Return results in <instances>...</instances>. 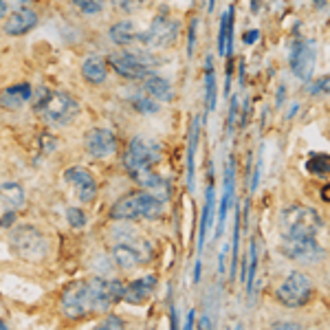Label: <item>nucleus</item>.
I'll return each instance as SVG.
<instances>
[{"label": "nucleus", "instance_id": "49530a36", "mask_svg": "<svg viewBox=\"0 0 330 330\" xmlns=\"http://www.w3.org/2000/svg\"><path fill=\"white\" fill-rule=\"evenodd\" d=\"M273 328H300L297 323H275Z\"/></svg>", "mask_w": 330, "mask_h": 330}, {"label": "nucleus", "instance_id": "a18cd8bd", "mask_svg": "<svg viewBox=\"0 0 330 330\" xmlns=\"http://www.w3.org/2000/svg\"><path fill=\"white\" fill-rule=\"evenodd\" d=\"M7 11H9V9H7V3H5V0H0V20L7 16Z\"/></svg>", "mask_w": 330, "mask_h": 330}, {"label": "nucleus", "instance_id": "ddd939ff", "mask_svg": "<svg viewBox=\"0 0 330 330\" xmlns=\"http://www.w3.org/2000/svg\"><path fill=\"white\" fill-rule=\"evenodd\" d=\"M64 178L73 185V189H75V194L82 203H92V198L97 196V181L82 165H71L64 172Z\"/></svg>", "mask_w": 330, "mask_h": 330}, {"label": "nucleus", "instance_id": "f704fd0d", "mask_svg": "<svg viewBox=\"0 0 330 330\" xmlns=\"http://www.w3.org/2000/svg\"><path fill=\"white\" fill-rule=\"evenodd\" d=\"M132 104H135V108L139 112H158V104L154 102V99H145V97H137V99H132Z\"/></svg>", "mask_w": 330, "mask_h": 330}, {"label": "nucleus", "instance_id": "72a5a7b5", "mask_svg": "<svg viewBox=\"0 0 330 330\" xmlns=\"http://www.w3.org/2000/svg\"><path fill=\"white\" fill-rule=\"evenodd\" d=\"M112 7L117 11H123V13H130V11H137L145 5V0H110Z\"/></svg>", "mask_w": 330, "mask_h": 330}, {"label": "nucleus", "instance_id": "09e8293b", "mask_svg": "<svg viewBox=\"0 0 330 330\" xmlns=\"http://www.w3.org/2000/svg\"><path fill=\"white\" fill-rule=\"evenodd\" d=\"M24 3H26V0H24Z\"/></svg>", "mask_w": 330, "mask_h": 330}, {"label": "nucleus", "instance_id": "5701e85b", "mask_svg": "<svg viewBox=\"0 0 330 330\" xmlns=\"http://www.w3.org/2000/svg\"><path fill=\"white\" fill-rule=\"evenodd\" d=\"M24 205V189L20 183L0 185V207L5 211H18Z\"/></svg>", "mask_w": 330, "mask_h": 330}, {"label": "nucleus", "instance_id": "cd10ccee", "mask_svg": "<svg viewBox=\"0 0 330 330\" xmlns=\"http://www.w3.org/2000/svg\"><path fill=\"white\" fill-rule=\"evenodd\" d=\"M255 273H257V244H255L253 238H251V242H249V269L244 271V275H247V295H249V300H251V295H253Z\"/></svg>", "mask_w": 330, "mask_h": 330}, {"label": "nucleus", "instance_id": "c756f323", "mask_svg": "<svg viewBox=\"0 0 330 330\" xmlns=\"http://www.w3.org/2000/svg\"><path fill=\"white\" fill-rule=\"evenodd\" d=\"M330 168V158L328 154H315L306 161V170L313 172V174H326Z\"/></svg>", "mask_w": 330, "mask_h": 330}, {"label": "nucleus", "instance_id": "dca6fc26", "mask_svg": "<svg viewBox=\"0 0 330 330\" xmlns=\"http://www.w3.org/2000/svg\"><path fill=\"white\" fill-rule=\"evenodd\" d=\"M38 24V13L29 9V7H20L18 11H13L9 18L5 20L3 24V31L7 33V36H24V33H29L31 29H36Z\"/></svg>", "mask_w": 330, "mask_h": 330}, {"label": "nucleus", "instance_id": "37998d69", "mask_svg": "<svg viewBox=\"0 0 330 330\" xmlns=\"http://www.w3.org/2000/svg\"><path fill=\"white\" fill-rule=\"evenodd\" d=\"M185 328H194V310L187 313V321H185Z\"/></svg>", "mask_w": 330, "mask_h": 330}, {"label": "nucleus", "instance_id": "f03ea898", "mask_svg": "<svg viewBox=\"0 0 330 330\" xmlns=\"http://www.w3.org/2000/svg\"><path fill=\"white\" fill-rule=\"evenodd\" d=\"M42 99H38L36 104V110L40 112V117L44 119L46 123L51 125H69L77 119L79 115V102L73 95L64 90H57V92H49L46 88L40 90Z\"/></svg>", "mask_w": 330, "mask_h": 330}, {"label": "nucleus", "instance_id": "f3484780", "mask_svg": "<svg viewBox=\"0 0 330 330\" xmlns=\"http://www.w3.org/2000/svg\"><path fill=\"white\" fill-rule=\"evenodd\" d=\"M236 187V163L234 158H229L227 163V170H224V194H222V201H220V209H218V229H216V236L222 234L224 229V222H227V211L234 203V189Z\"/></svg>", "mask_w": 330, "mask_h": 330}, {"label": "nucleus", "instance_id": "9d476101", "mask_svg": "<svg viewBox=\"0 0 330 330\" xmlns=\"http://www.w3.org/2000/svg\"><path fill=\"white\" fill-rule=\"evenodd\" d=\"M86 154L92 158H108L117 152V137L112 130L106 128H92L84 137Z\"/></svg>", "mask_w": 330, "mask_h": 330}, {"label": "nucleus", "instance_id": "2f4dec72", "mask_svg": "<svg viewBox=\"0 0 330 330\" xmlns=\"http://www.w3.org/2000/svg\"><path fill=\"white\" fill-rule=\"evenodd\" d=\"M66 220H69L73 229H82L86 224V214L79 207H69L66 209Z\"/></svg>", "mask_w": 330, "mask_h": 330}, {"label": "nucleus", "instance_id": "a878e982", "mask_svg": "<svg viewBox=\"0 0 330 330\" xmlns=\"http://www.w3.org/2000/svg\"><path fill=\"white\" fill-rule=\"evenodd\" d=\"M214 185L209 183L207 187V198H205V209L201 216V234H198V255L203 253V244H205V234H207V227L211 222V214H214Z\"/></svg>", "mask_w": 330, "mask_h": 330}, {"label": "nucleus", "instance_id": "1a4fd4ad", "mask_svg": "<svg viewBox=\"0 0 330 330\" xmlns=\"http://www.w3.org/2000/svg\"><path fill=\"white\" fill-rule=\"evenodd\" d=\"M62 313L66 319H82L90 313L86 282H75L62 293Z\"/></svg>", "mask_w": 330, "mask_h": 330}, {"label": "nucleus", "instance_id": "a211bd4d", "mask_svg": "<svg viewBox=\"0 0 330 330\" xmlns=\"http://www.w3.org/2000/svg\"><path fill=\"white\" fill-rule=\"evenodd\" d=\"M132 178L141 185V187L145 191H150L152 196H156V198H161V201L165 203L170 198V183L168 181H163V176H158L154 174L150 168H143V170H139L132 174Z\"/></svg>", "mask_w": 330, "mask_h": 330}, {"label": "nucleus", "instance_id": "412c9836", "mask_svg": "<svg viewBox=\"0 0 330 330\" xmlns=\"http://www.w3.org/2000/svg\"><path fill=\"white\" fill-rule=\"evenodd\" d=\"M143 90L148 92L152 99H156V102H172V99H174V88H172V84L165 77L152 75V73L148 77H143Z\"/></svg>", "mask_w": 330, "mask_h": 330}, {"label": "nucleus", "instance_id": "393cba45", "mask_svg": "<svg viewBox=\"0 0 330 330\" xmlns=\"http://www.w3.org/2000/svg\"><path fill=\"white\" fill-rule=\"evenodd\" d=\"M205 95H207V110H216L218 88H216V73H214V57H205Z\"/></svg>", "mask_w": 330, "mask_h": 330}, {"label": "nucleus", "instance_id": "7ed1b4c3", "mask_svg": "<svg viewBox=\"0 0 330 330\" xmlns=\"http://www.w3.org/2000/svg\"><path fill=\"white\" fill-rule=\"evenodd\" d=\"M321 227V216L306 205H290L282 211V238H317Z\"/></svg>", "mask_w": 330, "mask_h": 330}, {"label": "nucleus", "instance_id": "423d86ee", "mask_svg": "<svg viewBox=\"0 0 330 330\" xmlns=\"http://www.w3.org/2000/svg\"><path fill=\"white\" fill-rule=\"evenodd\" d=\"M313 295H315V284L302 271H293L275 290V297L280 300V304H284L288 308L306 306L313 300Z\"/></svg>", "mask_w": 330, "mask_h": 330}, {"label": "nucleus", "instance_id": "2eb2a0df", "mask_svg": "<svg viewBox=\"0 0 330 330\" xmlns=\"http://www.w3.org/2000/svg\"><path fill=\"white\" fill-rule=\"evenodd\" d=\"M86 288H88L90 313H108L112 308V304H115L108 280H104V277H92L90 282H86Z\"/></svg>", "mask_w": 330, "mask_h": 330}, {"label": "nucleus", "instance_id": "58836bf2", "mask_svg": "<svg viewBox=\"0 0 330 330\" xmlns=\"http://www.w3.org/2000/svg\"><path fill=\"white\" fill-rule=\"evenodd\" d=\"M13 220H16V211H5L3 218H0V227H11Z\"/></svg>", "mask_w": 330, "mask_h": 330}, {"label": "nucleus", "instance_id": "6ab92c4d", "mask_svg": "<svg viewBox=\"0 0 330 330\" xmlns=\"http://www.w3.org/2000/svg\"><path fill=\"white\" fill-rule=\"evenodd\" d=\"M31 99V84H13L0 90V108L5 110H20Z\"/></svg>", "mask_w": 330, "mask_h": 330}, {"label": "nucleus", "instance_id": "79ce46f5", "mask_svg": "<svg viewBox=\"0 0 330 330\" xmlns=\"http://www.w3.org/2000/svg\"><path fill=\"white\" fill-rule=\"evenodd\" d=\"M284 95H286V86H280V88H277V99H275V106H282V104H284Z\"/></svg>", "mask_w": 330, "mask_h": 330}, {"label": "nucleus", "instance_id": "6e6552de", "mask_svg": "<svg viewBox=\"0 0 330 330\" xmlns=\"http://www.w3.org/2000/svg\"><path fill=\"white\" fill-rule=\"evenodd\" d=\"M178 36V22L170 18L165 7L158 9V13L152 20L150 29L143 33H137V40L141 42L143 49H161V46H170Z\"/></svg>", "mask_w": 330, "mask_h": 330}, {"label": "nucleus", "instance_id": "4be33fe9", "mask_svg": "<svg viewBox=\"0 0 330 330\" xmlns=\"http://www.w3.org/2000/svg\"><path fill=\"white\" fill-rule=\"evenodd\" d=\"M82 75L90 84H104L108 75V62L99 55H88L82 62Z\"/></svg>", "mask_w": 330, "mask_h": 330}, {"label": "nucleus", "instance_id": "c9c22d12", "mask_svg": "<svg viewBox=\"0 0 330 330\" xmlns=\"http://www.w3.org/2000/svg\"><path fill=\"white\" fill-rule=\"evenodd\" d=\"M196 26H198V20L191 18L189 29H187V55L189 57L194 55V46H196Z\"/></svg>", "mask_w": 330, "mask_h": 330}, {"label": "nucleus", "instance_id": "e433bc0d", "mask_svg": "<svg viewBox=\"0 0 330 330\" xmlns=\"http://www.w3.org/2000/svg\"><path fill=\"white\" fill-rule=\"evenodd\" d=\"M99 328H123V319L117 315H108L102 323H99Z\"/></svg>", "mask_w": 330, "mask_h": 330}, {"label": "nucleus", "instance_id": "a19ab883", "mask_svg": "<svg viewBox=\"0 0 330 330\" xmlns=\"http://www.w3.org/2000/svg\"><path fill=\"white\" fill-rule=\"evenodd\" d=\"M227 251H229V244H224L222 251H220V257H218V271L224 273V260H227Z\"/></svg>", "mask_w": 330, "mask_h": 330}, {"label": "nucleus", "instance_id": "ea45409f", "mask_svg": "<svg viewBox=\"0 0 330 330\" xmlns=\"http://www.w3.org/2000/svg\"><path fill=\"white\" fill-rule=\"evenodd\" d=\"M257 38H260V31H257V29H251V31H247L242 36L244 44H253V42H257Z\"/></svg>", "mask_w": 330, "mask_h": 330}, {"label": "nucleus", "instance_id": "7c9ffc66", "mask_svg": "<svg viewBox=\"0 0 330 330\" xmlns=\"http://www.w3.org/2000/svg\"><path fill=\"white\" fill-rule=\"evenodd\" d=\"M71 3L86 16H97L104 9V0H71Z\"/></svg>", "mask_w": 330, "mask_h": 330}, {"label": "nucleus", "instance_id": "f257e3e1", "mask_svg": "<svg viewBox=\"0 0 330 330\" xmlns=\"http://www.w3.org/2000/svg\"><path fill=\"white\" fill-rule=\"evenodd\" d=\"M165 211V203L161 198L152 196L150 191H135L128 194L110 207V218L112 220H154L161 218Z\"/></svg>", "mask_w": 330, "mask_h": 330}, {"label": "nucleus", "instance_id": "39448f33", "mask_svg": "<svg viewBox=\"0 0 330 330\" xmlns=\"http://www.w3.org/2000/svg\"><path fill=\"white\" fill-rule=\"evenodd\" d=\"M9 244L13 253L26 262H40L49 253V244H46L44 236L31 224H22V227L13 229V234L9 236Z\"/></svg>", "mask_w": 330, "mask_h": 330}, {"label": "nucleus", "instance_id": "bb28decb", "mask_svg": "<svg viewBox=\"0 0 330 330\" xmlns=\"http://www.w3.org/2000/svg\"><path fill=\"white\" fill-rule=\"evenodd\" d=\"M198 132H201V121L198 117L191 123L189 132V148H187V185L194 187V154H196V143H198Z\"/></svg>", "mask_w": 330, "mask_h": 330}, {"label": "nucleus", "instance_id": "0eeeda50", "mask_svg": "<svg viewBox=\"0 0 330 330\" xmlns=\"http://www.w3.org/2000/svg\"><path fill=\"white\" fill-rule=\"evenodd\" d=\"M108 64L115 69L121 77H130V79H143L148 77L152 69L158 66V59L152 57L148 51H139V53H112L108 57Z\"/></svg>", "mask_w": 330, "mask_h": 330}, {"label": "nucleus", "instance_id": "4c0bfd02", "mask_svg": "<svg viewBox=\"0 0 330 330\" xmlns=\"http://www.w3.org/2000/svg\"><path fill=\"white\" fill-rule=\"evenodd\" d=\"M238 121V97H231V106H229V130L236 125Z\"/></svg>", "mask_w": 330, "mask_h": 330}, {"label": "nucleus", "instance_id": "20e7f679", "mask_svg": "<svg viewBox=\"0 0 330 330\" xmlns=\"http://www.w3.org/2000/svg\"><path fill=\"white\" fill-rule=\"evenodd\" d=\"M163 158V145L156 141L154 137L148 135H137L128 145V152L123 156L125 170L132 176L135 172L143 168H152L154 163H158Z\"/></svg>", "mask_w": 330, "mask_h": 330}, {"label": "nucleus", "instance_id": "c85d7f7f", "mask_svg": "<svg viewBox=\"0 0 330 330\" xmlns=\"http://www.w3.org/2000/svg\"><path fill=\"white\" fill-rule=\"evenodd\" d=\"M238 240H240V211L236 209V214H234V244H231V269H229L231 280H236V273H238Z\"/></svg>", "mask_w": 330, "mask_h": 330}, {"label": "nucleus", "instance_id": "473e14b6", "mask_svg": "<svg viewBox=\"0 0 330 330\" xmlns=\"http://www.w3.org/2000/svg\"><path fill=\"white\" fill-rule=\"evenodd\" d=\"M227 22H229V9L220 16V29H218V55H224V44H227Z\"/></svg>", "mask_w": 330, "mask_h": 330}, {"label": "nucleus", "instance_id": "c03bdc74", "mask_svg": "<svg viewBox=\"0 0 330 330\" xmlns=\"http://www.w3.org/2000/svg\"><path fill=\"white\" fill-rule=\"evenodd\" d=\"M209 326H211L209 317H201V319H198V328H209Z\"/></svg>", "mask_w": 330, "mask_h": 330}, {"label": "nucleus", "instance_id": "4468645a", "mask_svg": "<svg viewBox=\"0 0 330 330\" xmlns=\"http://www.w3.org/2000/svg\"><path fill=\"white\" fill-rule=\"evenodd\" d=\"M112 257H115L117 267L121 271H135L137 267H141L143 262L150 260V251L148 249H139L135 242H119L112 249Z\"/></svg>", "mask_w": 330, "mask_h": 330}, {"label": "nucleus", "instance_id": "de8ad7c7", "mask_svg": "<svg viewBox=\"0 0 330 330\" xmlns=\"http://www.w3.org/2000/svg\"><path fill=\"white\" fill-rule=\"evenodd\" d=\"M240 84H244V59H240Z\"/></svg>", "mask_w": 330, "mask_h": 330}, {"label": "nucleus", "instance_id": "9b49d317", "mask_svg": "<svg viewBox=\"0 0 330 330\" xmlns=\"http://www.w3.org/2000/svg\"><path fill=\"white\" fill-rule=\"evenodd\" d=\"M315 59H317V49L313 42H300L293 46L290 51V71L295 77H300L302 82H308L315 69Z\"/></svg>", "mask_w": 330, "mask_h": 330}, {"label": "nucleus", "instance_id": "aec40b11", "mask_svg": "<svg viewBox=\"0 0 330 330\" xmlns=\"http://www.w3.org/2000/svg\"><path fill=\"white\" fill-rule=\"evenodd\" d=\"M154 286H156L154 275H145V277H139V280H132L128 286H123V300H128L130 304H143L152 295Z\"/></svg>", "mask_w": 330, "mask_h": 330}, {"label": "nucleus", "instance_id": "f8f14e48", "mask_svg": "<svg viewBox=\"0 0 330 330\" xmlns=\"http://www.w3.org/2000/svg\"><path fill=\"white\" fill-rule=\"evenodd\" d=\"M282 251L297 262H317L321 257L315 238H282Z\"/></svg>", "mask_w": 330, "mask_h": 330}, {"label": "nucleus", "instance_id": "b1692460", "mask_svg": "<svg viewBox=\"0 0 330 330\" xmlns=\"http://www.w3.org/2000/svg\"><path fill=\"white\" fill-rule=\"evenodd\" d=\"M137 26L130 20H119L108 29V36L117 46H130L132 42H137Z\"/></svg>", "mask_w": 330, "mask_h": 330}]
</instances>
